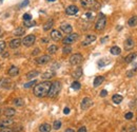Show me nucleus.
<instances>
[{"instance_id":"nucleus-5","label":"nucleus","mask_w":137,"mask_h":132,"mask_svg":"<svg viewBox=\"0 0 137 132\" xmlns=\"http://www.w3.org/2000/svg\"><path fill=\"white\" fill-rule=\"evenodd\" d=\"M82 59H83L82 55L79 54V53H76V54H73L71 58H70V63H71L72 66H77V64L81 63Z\"/></svg>"},{"instance_id":"nucleus-16","label":"nucleus","mask_w":137,"mask_h":132,"mask_svg":"<svg viewBox=\"0 0 137 132\" xmlns=\"http://www.w3.org/2000/svg\"><path fill=\"white\" fill-rule=\"evenodd\" d=\"M7 73H8V75H10V76H12V77H15V76H17L19 74V69L17 68V67H15V66H12L11 68L8 69Z\"/></svg>"},{"instance_id":"nucleus-28","label":"nucleus","mask_w":137,"mask_h":132,"mask_svg":"<svg viewBox=\"0 0 137 132\" xmlns=\"http://www.w3.org/2000/svg\"><path fill=\"white\" fill-rule=\"evenodd\" d=\"M38 75H39V72L33 70V71H30L29 73H27V78L28 79H32V78H35L36 76H38Z\"/></svg>"},{"instance_id":"nucleus-55","label":"nucleus","mask_w":137,"mask_h":132,"mask_svg":"<svg viewBox=\"0 0 137 132\" xmlns=\"http://www.w3.org/2000/svg\"><path fill=\"white\" fill-rule=\"evenodd\" d=\"M48 1H49V2H54L55 0H48Z\"/></svg>"},{"instance_id":"nucleus-7","label":"nucleus","mask_w":137,"mask_h":132,"mask_svg":"<svg viewBox=\"0 0 137 132\" xmlns=\"http://www.w3.org/2000/svg\"><path fill=\"white\" fill-rule=\"evenodd\" d=\"M81 5L86 8H94L99 7L96 0H81Z\"/></svg>"},{"instance_id":"nucleus-17","label":"nucleus","mask_w":137,"mask_h":132,"mask_svg":"<svg viewBox=\"0 0 137 132\" xmlns=\"http://www.w3.org/2000/svg\"><path fill=\"white\" fill-rule=\"evenodd\" d=\"M20 45H21V40L19 38H16V39H13L10 41V48L11 49H17L19 48Z\"/></svg>"},{"instance_id":"nucleus-4","label":"nucleus","mask_w":137,"mask_h":132,"mask_svg":"<svg viewBox=\"0 0 137 132\" xmlns=\"http://www.w3.org/2000/svg\"><path fill=\"white\" fill-rule=\"evenodd\" d=\"M77 39H78V34H76V33H74V34H69L66 37L63 38L62 42H63V45L69 46V45H72L73 42H75Z\"/></svg>"},{"instance_id":"nucleus-52","label":"nucleus","mask_w":137,"mask_h":132,"mask_svg":"<svg viewBox=\"0 0 137 132\" xmlns=\"http://www.w3.org/2000/svg\"><path fill=\"white\" fill-rule=\"evenodd\" d=\"M41 41H42L43 43H46V42H48V38H42Z\"/></svg>"},{"instance_id":"nucleus-6","label":"nucleus","mask_w":137,"mask_h":132,"mask_svg":"<svg viewBox=\"0 0 137 132\" xmlns=\"http://www.w3.org/2000/svg\"><path fill=\"white\" fill-rule=\"evenodd\" d=\"M35 41H36V37L34 36V35H28V36H25L24 38H23L22 40V45L24 47H32L35 43Z\"/></svg>"},{"instance_id":"nucleus-51","label":"nucleus","mask_w":137,"mask_h":132,"mask_svg":"<svg viewBox=\"0 0 137 132\" xmlns=\"http://www.w3.org/2000/svg\"><path fill=\"white\" fill-rule=\"evenodd\" d=\"M135 130H136V128L134 127V126H132V127H131V129H130V132H134Z\"/></svg>"},{"instance_id":"nucleus-13","label":"nucleus","mask_w":137,"mask_h":132,"mask_svg":"<svg viewBox=\"0 0 137 132\" xmlns=\"http://www.w3.org/2000/svg\"><path fill=\"white\" fill-rule=\"evenodd\" d=\"M134 46H135V41H134V39H132V38H128L126 41H124V49L128 50V51L132 50L134 48Z\"/></svg>"},{"instance_id":"nucleus-31","label":"nucleus","mask_w":137,"mask_h":132,"mask_svg":"<svg viewBox=\"0 0 137 132\" xmlns=\"http://www.w3.org/2000/svg\"><path fill=\"white\" fill-rule=\"evenodd\" d=\"M57 51H58V47L55 46V45H52L48 48V52L50 53V54H55Z\"/></svg>"},{"instance_id":"nucleus-30","label":"nucleus","mask_w":137,"mask_h":132,"mask_svg":"<svg viewBox=\"0 0 137 132\" xmlns=\"http://www.w3.org/2000/svg\"><path fill=\"white\" fill-rule=\"evenodd\" d=\"M128 24L130 26H135L137 25V16H132L131 18L129 19V21H128Z\"/></svg>"},{"instance_id":"nucleus-37","label":"nucleus","mask_w":137,"mask_h":132,"mask_svg":"<svg viewBox=\"0 0 137 132\" xmlns=\"http://www.w3.org/2000/svg\"><path fill=\"white\" fill-rule=\"evenodd\" d=\"M5 47H7V43H5V41H3V40H0V53H2L4 51Z\"/></svg>"},{"instance_id":"nucleus-21","label":"nucleus","mask_w":137,"mask_h":132,"mask_svg":"<svg viewBox=\"0 0 137 132\" xmlns=\"http://www.w3.org/2000/svg\"><path fill=\"white\" fill-rule=\"evenodd\" d=\"M0 85H1V87H3V88H5V89H7V88L11 87L12 83H11V80L8 78H3L1 81H0Z\"/></svg>"},{"instance_id":"nucleus-11","label":"nucleus","mask_w":137,"mask_h":132,"mask_svg":"<svg viewBox=\"0 0 137 132\" xmlns=\"http://www.w3.org/2000/svg\"><path fill=\"white\" fill-rule=\"evenodd\" d=\"M51 38L54 40V41H58V40L62 39V34H61L58 30H53L51 32Z\"/></svg>"},{"instance_id":"nucleus-49","label":"nucleus","mask_w":137,"mask_h":132,"mask_svg":"<svg viewBox=\"0 0 137 132\" xmlns=\"http://www.w3.org/2000/svg\"><path fill=\"white\" fill-rule=\"evenodd\" d=\"M63 113H65V114H69V113H70V109H69L68 107L65 108V110H63Z\"/></svg>"},{"instance_id":"nucleus-33","label":"nucleus","mask_w":137,"mask_h":132,"mask_svg":"<svg viewBox=\"0 0 137 132\" xmlns=\"http://www.w3.org/2000/svg\"><path fill=\"white\" fill-rule=\"evenodd\" d=\"M23 24L27 26V28H32V26L36 25V22L33 21V20H27V21L23 22Z\"/></svg>"},{"instance_id":"nucleus-35","label":"nucleus","mask_w":137,"mask_h":132,"mask_svg":"<svg viewBox=\"0 0 137 132\" xmlns=\"http://www.w3.org/2000/svg\"><path fill=\"white\" fill-rule=\"evenodd\" d=\"M53 128L55 130H58V129L61 128V122L60 121H55L54 124H53Z\"/></svg>"},{"instance_id":"nucleus-50","label":"nucleus","mask_w":137,"mask_h":132,"mask_svg":"<svg viewBox=\"0 0 137 132\" xmlns=\"http://www.w3.org/2000/svg\"><path fill=\"white\" fill-rule=\"evenodd\" d=\"M2 57H3V58L8 57V53H7V52H5V53H2Z\"/></svg>"},{"instance_id":"nucleus-12","label":"nucleus","mask_w":137,"mask_h":132,"mask_svg":"<svg viewBox=\"0 0 137 132\" xmlns=\"http://www.w3.org/2000/svg\"><path fill=\"white\" fill-rule=\"evenodd\" d=\"M95 40H96V36H95V35H92V34L87 35L86 39H84V41L82 42V46H89V45H91L92 42H94Z\"/></svg>"},{"instance_id":"nucleus-46","label":"nucleus","mask_w":137,"mask_h":132,"mask_svg":"<svg viewBox=\"0 0 137 132\" xmlns=\"http://www.w3.org/2000/svg\"><path fill=\"white\" fill-rule=\"evenodd\" d=\"M78 132H87V128L84 126H82V127H80L78 129Z\"/></svg>"},{"instance_id":"nucleus-42","label":"nucleus","mask_w":137,"mask_h":132,"mask_svg":"<svg viewBox=\"0 0 137 132\" xmlns=\"http://www.w3.org/2000/svg\"><path fill=\"white\" fill-rule=\"evenodd\" d=\"M124 118H126V119H132V118H133V113H132V112L126 113V115H124Z\"/></svg>"},{"instance_id":"nucleus-26","label":"nucleus","mask_w":137,"mask_h":132,"mask_svg":"<svg viewBox=\"0 0 137 132\" xmlns=\"http://www.w3.org/2000/svg\"><path fill=\"white\" fill-rule=\"evenodd\" d=\"M136 56H137L136 53H131V54H129L126 58H124V60H126V62H127V63H130V62H132V61L135 59Z\"/></svg>"},{"instance_id":"nucleus-3","label":"nucleus","mask_w":137,"mask_h":132,"mask_svg":"<svg viewBox=\"0 0 137 132\" xmlns=\"http://www.w3.org/2000/svg\"><path fill=\"white\" fill-rule=\"evenodd\" d=\"M107 25V18L104 17V15L101 14V17H99L97 19V21L95 23V30L97 31H102Z\"/></svg>"},{"instance_id":"nucleus-29","label":"nucleus","mask_w":137,"mask_h":132,"mask_svg":"<svg viewBox=\"0 0 137 132\" xmlns=\"http://www.w3.org/2000/svg\"><path fill=\"white\" fill-rule=\"evenodd\" d=\"M25 33V31H24V29L23 28H21V26H20V28H17L15 31H14V35H15V36H22L23 34Z\"/></svg>"},{"instance_id":"nucleus-15","label":"nucleus","mask_w":137,"mask_h":132,"mask_svg":"<svg viewBox=\"0 0 137 132\" xmlns=\"http://www.w3.org/2000/svg\"><path fill=\"white\" fill-rule=\"evenodd\" d=\"M60 29H61V31L65 32V33H66V34L72 33V31H73L72 25L71 24H68V23H63V24H61L60 25Z\"/></svg>"},{"instance_id":"nucleus-47","label":"nucleus","mask_w":137,"mask_h":132,"mask_svg":"<svg viewBox=\"0 0 137 132\" xmlns=\"http://www.w3.org/2000/svg\"><path fill=\"white\" fill-rule=\"evenodd\" d=\"M133 74H134V70H133V71H129V72L127 73L128 77H132V76H133Z\"/></svg>"},{"instance_id":"nucleus-22","label":"nucleus","mask_w":137,"mask_h":132,"mask_svg":"<svg viewBox=\"0 0 137 132\" xmlns=\"http://www.w3.org/2000/svg\"><path fill=\"white\" fill-rule=\"evenodd\" d=\"M72 75H73V77H74L75 79L80 78L81 76H82V69H81V68H77L74 72H73Z\"/></svg>"},{"instance_id":"nucleus-48","label":"nucleus","mask_w":137,"mask_h":132,"mask_svg":"<svg viewBox=\"0 0 137 132\" xmlns=\"http://www.w3.org/2000/svg\"><path fill=\"white\" fill-rule=\"evenodd\" d=\"M39 52H40V50L37 48V49H35L34 50V52H33V55H36V54H39Z\"/></svg>"},{"instance_id":"nucleus-27","label":"nucleus","mask_w":137,"mask_h":132,"mask_svg":"<svg viewBox=\"0 0 137 132\" xmlns=\"http://www.w3.org/2000/svg\"><path fill=\"white\" fill-rule=\"evenodd\" d=\"M54 24V21H53V19H50L48 20L45 23H44V25H43V30L44 31H49L50 29H52V26H53Z\"/></svg>"},{"instance_id":"nucleus-25","label":"nucleus","mask_w":137,"mask_h":132,"mask_svg":"<svg viewBox=\"0 0 137 132\" xmlns=\"http://www.w3.org/2000/svg\"><path fill=\"white\" fill-rule=\"evenodd\" d=\"M51 129H52V127L49 124H42L39 127V131L40 132H50L51 131Z\"/></svg>"},{"instance_id":"nucleus-38","label":"nucleus","mask_w":137,"mask_h":132,"mask_svg":"<svg viewBox=\"0 0 137 132\" xmlns=\"http://www.w3.org/2000/svg\"><path fill=\"white\" fill-rule=\"evenodd\" d=\"M71 51H72V48L71 47H65L63 48V50H62V52H63V54H69V53H71Z\"/></svg>"},{"instance_id":"nucleus-44","label":"nucleus","mask_w":137,"mask_h":132,"mask_svg":"<svg viewBox=\"0 0 137 132\" xmlns=\"http://www.w3.org/2000/svg\"><path fill=\"white\" fill-rule=\"evenodd\" d=\"M29 3H30V1H29V0H24V1H22V2H21V3H20V5H19V7H20V8H23V7H27V5H28Z\"/></svg>"},{"instance_id":"nucleus-2","label":"nucleus","mask_w":137,"mask_h":132,"mask_svg":"<svg viewBox=\"0 0 137 132\" xmlns=\"http://www.w3.org/2000/svg\"><path fill=\"white\" fill-rule=\"evenodd\" d=\"M60 90H61L60 81H54V83L51 85V88H50V91L48 93V96H49V97H51V98L56 97V96L59 94Z\"/></svg>"},{"instance_id":"nucleus-36","label":"nucleus","mask_w":137,"mask_h":132,"mask_svg":"<svg viewBox=\"0 0 137 132\" xmlns=\"http://www.w3.org/2000/svg\"><path fill=\"white\" fill-rule=\"evenodd\" d=\"M37 84V81L36 80H32V81H30V83H27L24 85V88L25 89H29V88H32L34 86V85H36Z\"/></svg>"},{"instance_id":"nucleus-45","label":"nucleus","mask_w":137,"mask_h":132,"mask_svg":"<svg viewBox=\"0 0 137 132\" xmlns=\"http://www.w3.org/2000/svg\"><path fill=\"white\" fill-rule=\"evenodd\" d=\"M107 95H108V91L107 90H102L100 92V96H101V97H106Z\"/></svg>"},{"instance_id":"nucleus-23","label":"nucleus","mask_w":137,"mask_h":132,"mask_svg":"<svg viewBox=\"0 0 137 132\" xmlns=\"http://www.w3.org/2000/svg\"><path fill=\"white\" fill-rule=\"evenodd\" d=\"M110 52H111V54H112V55H119L121 53V49L119 48V47H117V46H114V47L111 48Z\"/></svg>"},{"instance_id":"nucleus-56","label":"nucleus","mask_w":137,"mask_h":132,"mask_svg":"<svg viewBox=\"0 0 137 132\" xmlns=\"http://www.w3.org/2000/svg\"><path fill=\"white\" fill-rule=\"evenodd\" d=\"M0 114H1V109H0Z\"/></svg>"},{"instance_id":"nucleus-54","label":"nucleus","mask_w":137,"mask_h":132,"mask_svg":"<svg viewBox=\"0 0 137 132\" xmlns=\"http://www.w3.org/2000/svg\"><path fill=\"white\" fill-rule=\"evenodd\" d=\"M65 132H75V131L73 130V129H66V130H65Z\"/></svg>"},{"instance_id":"nucleus-53","label":"nucleus","mask_w":137,"mask_h":132,"mask_svg":"<svg viewBox=\"0 0 137 132\" xmlns=\"http://www.w3.org/2000/svg\"><path fill=\"white\" fill-rule=\"evenodd\" d=\"M108 39H109V37H104V38H102V39H101V42L104 43V41H106V40H108Z\"/></svg>"},{"instance_id":"nucleus-32","label":"nucleus","mask_w":137,"mask_h":132,"mask_svg":"<svg viewBox=\"0 0 137 132\" xmlns=\"http://www.w3.org/2000/svg\"><path fill=\"white\" fill-rule=\"evenodd\" d=\"M14 105L17 106V107H21V106L24 105V101H23L22 98H15L14 99Z\"/></svg>"},{"instance_id":"nucleus-43","label":"nucleus","mask_w":137,"mask_h":132,"mask_svg":"<svg viewBox=\"0 0 137 132\" xmlns=\"http://www.w3.org/2000/svg\"><path fill=\"white\" fill-rule=\"evenodd\" d=\"M0 132H13V129L7 128V127H5V128H1V129H0Z\"/></svg>"},{"instance_id":"nucleus-8","label":"nucleus","mask_w":137,"mask_h":132,"mask_svg":"<svg viewBox=\"0 0 137 132\" xmlns=\"http://www.w3.org/2000/svg\"><path fill=\"white\" fill-rule=\"evenodd\" d=\"M92 105H93V101H92V99H91V98H89V97H84V98L82 99V101H81L80 107H81V109H82V110H88Z\"/></svg>"},{"instance_id":"nucleus-14","label":"nucleus","mask_w":137,"mask_h":132,"mask_svg":"<svg viewBox=\"0 0 137 132\" xmlns=\"http://www.w3.org/2000/svg\"><path fill=\"white\" fill-rule=\"evenodd\" d=\"M14 124L13 118H4L0 122V127L1 128H5V127H10Z\"/></svg>"},{"instance_id":"nucleus-34","label":"nucleus","mask_w":137,"mask_h":132,"mask_svg":"<svg viewBox=\"0 0 137 132\" xmlns=\"http://www.w3.org/2000/svg\"><path fill=\"white\" fill-rule=\"evenodd\" d=\"M71 87H72V89H74V90H79L81 88V85H80V83H78V81H74V83H72Z\"/></svg>"},{"instance_id":"nucleus-24","label":"nucleus","mask_w":137,"mask_h":132,"mask_svg":"<svg viewBox=\"0 0 137 132\" xmlns=\"http://www.w3.org/2000/svg\"><path fill=\"white\" fill-rule=\"evenodd\" d=\"M122 99H123V97L119 94H115L112 96V101L114 102V104H120L122 101Z\"/></svg>"},{"instance_id":"nucleus-18","label":"nucleus","mask_w":137,"mask_h":132,"mask_svg":"<svg viewBox=\"0 0 137 132\" xmlns=\"http://www.w3.org/2000/svg\"><path fill=\"white\" fill-rule=\"evenodd\" d=\"M54 76H55V72L53 71V70H49V71H46V72L43 73L41 77L44 79V80H48V79L54 77Z\"/></svg>"},{"instance_id":"nucleus-20","label":"nucleus","mask_w":137,"mask_h":132,"mask_svg":"<svg viewBox=\"0 0 137 132\" xmlns=\"http://www.w3.org/2000/svg\"><path fill=\"white\" fill-rule=\"evenodd\" d=\"M4 115L5 116H7V117H11V116H13V115H15V113H16V111L14 108H7V109H4Z\"/></svg>"},{"instance_id":"nucleus-39","label":"nucleus","mask_w":137,"mask_h":132,"mask_svg":"<svg viewBox=\"0 0 137 132\" xmlns=\"http://www.w3.org/2000/svg\"><path fill=\"white\" fill-rule=\"evenodd\" d=\"M23 20L24 21H27V20H32V16H31V14H29V13H25V14H23Z\"/></svg>"},{"instance_id":"nucleus-9","label":"nucleus","mask_w":137,"mask_h":132,"mask_svg":"<svg viewBox=\"0 0 137 132\" xmlns=\"http://www.w3.org/2000/svg\"><path fill=\"white\" fill-rule=\"evenodd\" d=\"M50 60H51V56H50V55H42V56L37 58L36 62L38 64H45V63H48Z\"/></svg>"},{"instance_id":"nucleus-19","label":"nucleus","mask_w":137,"mask_h":132,"mask_svg":"<svg viewBox=\"0 0 137 132\" xmlns=\"http://www.w3.org/2000/svg\"><path fill=\"white\" fill-rule=\"evenodd\" d=\"M103 80H104V77H103V76H97V77H95V79H94L93 86H94L95 88H97V87H99L101 84L103 83Z\"/></svg>"},{"instance_id":"nucleus-10","label":"nucleus","mask_w":137,"mask_h":132,"mask_svg":"<svg viewBox=\"0 0 137 132\" xmlns=\"http://www.w3.org/2000/svg\"><path fill=\"white\" fill-rule=\"evenodd\" d=\"M65 13L68 14V15H70V16L75 15V14L78 13V8L76 7V5H74V4L69 5V7L65 8Z\"/></svg>"},{"instance_id":"nucleus-41","label":"nucleus","mask_w":137,"mask_h":132,"mask_svg":"<svg viewBox=\"0 0 137 132\" xmlns=\"http://www.w3.org/2000/svg\"><path fill=\"white\" fill-rule=\"evenodd\" d=\"M107 63H108V61H106L104 59H100L98 61V66L100 67V68H101V67H103V66H106Z\"/></svg>"},{"instance_id":"nucleus-1","label":"nucleus","mask_w":137,"mask_h":132,"mask_svg":"<svg viewBox=\"0 0 137 132\" xmlns=\"http://www.w3.org/2000/svg\"><path fill=\"white\" fill-rule=\"evenodd\" d=\"M51 85L52 84L48 80L36 85L34 88V95L37 96V97H44V96H46L50 91V88H51Z\"/></svg>"},{"instance_id":"nucleus-40","label":"nucleus","mask_w":137,"mask_h":132,"mask_svg":"<svg viewBox=\"0 0 137 132\" xmlns=\"http://www.w3.org/2000/svg\"><path fill=\"white\" fill-rule=\"evenodd\" d=\"M84 17H86V18L88 19V20H93V18H94V16H93L92 13H86Z\"/></svg>"}]
</instances>
